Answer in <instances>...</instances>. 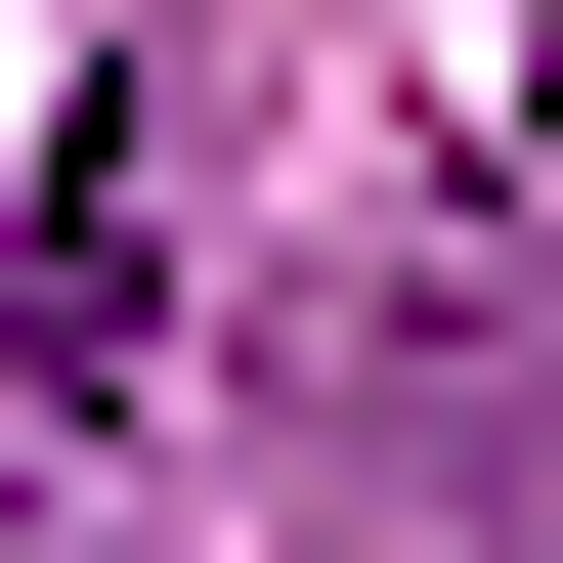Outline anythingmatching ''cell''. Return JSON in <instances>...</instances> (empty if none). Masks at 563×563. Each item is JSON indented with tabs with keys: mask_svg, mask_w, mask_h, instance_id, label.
Masks as SVG:
<instances>
[{
	"mask_svg": "<svg viewBox=\"0 0 563 563\" xmlns=\"http://www.w3.org/2000/svg\"><path fill=\"white\" fill-rule=\"evenodd\" d=\"M303 477H347V563H563V261L390 217L303 303Z\"/></svg>",
	"mask_w": 563,
	"mask_h": 563,
	"instance_id": "cell-1",
	"label": "cell"
},
{
	"mask_svg": "<svg viewBox=\"0 0 563 563\" xmlns=\"http://www.w3.org/2000/svg\"><path fill=\"white\" fill-rule=\"evenodd\" d=\"M477 131H520V174H563V0H520V44H477Z\"/></svg>",
	"mask_w": 563,
	"mask_h": 563,
	"instance_id": "cell-2",
	"label": "cell"
}]
</instances>
